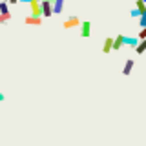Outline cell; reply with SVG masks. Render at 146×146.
Returning a JSON list of instances; mask_svg holds the SVG:
<instances>
[{"instance_id": "7", "label": "cell", "mask_w": 146, "mask_h": 146, "mask_svg": "<svg viewBox=\"0 0 146 146\" xmlns=\"http://www.w3.org/2000/svg\"><path fill=\"white\" fill-rule=\"evenodd\" d=\"M64 9V0H53V15H60Z\"/></svg>"}, {"instance_id": "6", "label": "cell", "mask_w": 146, "mask_h": 146, "mask_svg": "<svg viewBox=\"0 0 146 146\" xmlns=\"http://www.w3.org/2000/svg\"><path fill=\"white\" fill-rule=\"evenodd\" d=\"M124 44H126V36L124 35H117L115 38H113V49H121Z\"/></svg>"}, {"instance_id": "14", "label": "cell", "mask_w": 146, "mask_h": 146, "mask_svg": "<svg viewBox=\"0 0 146 146\" xmlns=\"http://www.w3.org/2000/svg\"><path fill=\"white\" fill-rule=\"evenodd\" d=\"M130 15L133 17V18H137V17H141V11H139V9H137V7H133V9H131V11H130Z\"/></svg>"}, {"instance_id": "8", "label": "cell", "mask_w": 146, "mask_h": 146, "mask_svg": "<svg viewBox=\"0 0 146 146\" xmlns=\"http://www.w3.org/2000/svg\"><path fill=\"white\" fill-rule=\"evenodd\" d=\"M133 66H135V62L131 60V58H130V60H126V64H124V70H122V75H130L131 70H133Z\"/></svg>"}, {"instance_id": "1", "label": "cell", "mask_w": 146, "mask_h": 146, "mask_svg": "<svg viewBox=\"0 0 146 146\" xmlns=\"http://www.w3.org/2000/svg\"><path fill=\"white\" fill-rule=\"evenodd\" d=\"M29 7H31V15L42 17V0H29Z\"/></svg>"}, {"instance_id": "4", "label": "cell", "mask_w": 146, "mask_h": 146, "mask_svg": "<svg viewBox=\"0 0 146 146\" xmlns=\"http://www.w3.org/2000/svg\"><path fill=\"white\" fill-rule=\"evenodd\" d=\"M90 35H91V22H88V20L80 22V36L82 38H88Z\"/></svg>"}, {"instance_id": "13", "label": "cell", "mask_w": 146, "mask_h": 146, "mask_svg": "<svg viewBox=\"0 0 146 146\" xmlns=\"http://www.w3.org/2000/svg\"><path fill=\"white\" fill-rule=\"evenodd\" d=\"M0 13H9V2L7 0H0Z\"/></svg>"}, {"instance_id": "16", "label": "cell", "mask_w": 146, "mask_h": 146, "mask_svg": "<svg viewBox=\"0 0 146 146\" xmlns=\"http://www.w3.org/2000/svg\"><path fill=\"white\" fill-rule=\"evenodd\" d=\"M137 36H139V38H146V27H143V29L139 31V35H137Z\"/></svg>"}, {"instance_id": "2", "label": "cell", "mask_w": 146, "mask_h": 146, "mask_svg": "<svg viewBox=\"0 0 146 146\" xmlns=\"http://www.w3.org/2000/svg\"><path fill=\"white\" fill-rule=\"evenodd\" d=\"M42 17H53V0H42Z\"/></svg>"}, {"instance_id": "15", "label": "cell", "mask_w": 146, "mask_h": 146, "mask_svg": "<svg viewBox=\"0 0 146 146\" xmlns=\"http://www.w3.org/2000/svg\"><path fill=\"white\" fill-rule=\"evenodd\" d=\"M139 24H141V27H146V15L139 17Z\"/></svg>"}, {"instance_id": "10", "label": "cell", "mask_w": 146, "mask_h": 146, "mask_svg": "<svg viewBox=\"0 0 146 146\" xmlns=\"http://www.w3.org/2000/svg\"><path fill=\"white\" fill-rule=\"evenodd\" d=\"M111 49H113V38H106V40H104V46H102V51L110 53Z\"/></svg>"}, {"instance_id": "9", "label": "cell", "mask_w": 146, "mask_h": 146, "mask_svg": "<svg viewBox=\"0 0 146 146\" xmlns=\"http://www.w3.org/2000/svg\"><path fill=\"white\" fill-rule=\"evenodd\" d=\"M139 40H141L139 36H126V44L130 46V48H133V49L137 48V44H139Z\"/></svg>"}, {"instance_id": "17", "label": "cell", "mask_w": 146, "mask_h": 146, "mask_svg": "<svg viewBox=\"0 0 146 146\" xmlns=\"http://www.w3.org/2000/svg\"><path fill=\"white\" fill-rule=\"evenodd\" d=\"M2 100H4V93H0V102H2Z\"/></svg>"}, {"instance_id": "5", "label": "cell", "mask_w": 146, "mask_h": 146, "mask_svg": "<svg viewBox=\"0 0 146 146\" xmlns=\"http://www.w3.org/2000/svg\"><path fill=\"white\" fill-rule=\"evenodd\" d=\"M24 22L27 26H40V22H42V17H36V15H27L26 18H24Z\"/></svg>"}, {"instance_id": "12", "label": "cell", "mask_w": 146, "mask_h": 146, "mask_svg": "<svg viewBox=\"0 0 146 146\" xmlns=\"http://www.w3.org/2000/svg\"><path fill=\"white\" fill-rule=\"evenodd\" d=\"M135 7L141 11V15H146V2H144V0H137V2H135Z\"/></svg>"}, {"instance_id": "3", "label": "cell", "mask_w": 146, "mask_h": 146, "mask_svg": "<svg viewBox=\"0 0 146 146\" xmlns=\"http://www.w3.org/2000/svg\"><path fill=\"white\" fill-rule=\"evenodd\" d=\"M64 29H73V27H79L80 26V20H79V17H70V18H66L64 20Z\"/></svg>"}, {"instance_id": "11", "label": "cell", "mask_w": 146, "mask_h": 146, "mask_svg": "<svg viewBox=\"0 0 146 146\" xmlns=\"http://www.w3.org/2000/svg\"><path fill=\"white\" fill-rule=\"evenodd\" d=\"M135 51L139 53V55H143V53L146 51V38H141V40H139V44H137Z\"/></svg>"}]
</instances>
